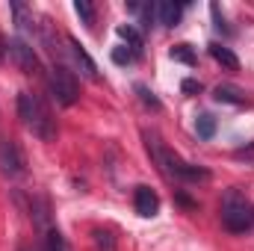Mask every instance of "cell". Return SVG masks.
<instances>
[{"mask_svg": "<svg viewBox=\"0 0 254 251\" xmlns=\"http://www.w3.org/2000/svg\"><path fill=\"white\" fill-rule=\"evenodd\" d=\"M145 145H148V154L154 157V163L160 166L163 175H169V178H175V181H207V178H210L207 169L190 166V163H184L175 151H169L157 133H145Z\"/></svg>", "mask_w": 254, "mask_h": 251, "instance_id": "cell-1", "label": "cell"}, {"mask_svg": "<svg viewBox=\"0 0 254 251\" xmlns=\"http://www.w3.org/2000/svg\"><path fill=\"white\" fill-rule=\"evenodd\" d=\"M18 116L21 122L30 127L39 139L51 142L57 136V127H54V119H51V110L45 107V101L33 92H21L18 95Z\"/></svg>", "mask_w": 254, "mask_h": 251, "instance_id": "cell-2", "label": "cell"}, {"mask_svg": "<svg viewBox=\"0 0 254 251\" xmlns=\"http://www.w3.org/2000/svg\"><path fill=\"white\" fill-rule=\"evenodd\" d=\"M222 222L228 231L234 234H246L249 228H254V207L237 192H231L222 201Z\"/></svg>", "mask_w": 254, "mask_h": 251, "instance_id": "cell-3", "label": "cell"}, {"mask_svg": "<svg viewBox=\"0 0 254 251\" xmlns=\"http://www.w3.org/2000/svg\"><path fill=\"white\" fill-rule=\"evenodd\" d=\"M48 89H51V95H54V101L60 107H71L77 101V95H80V86H77L74 74L65 65H54L48 71Z\"/></svg>", "mask_w": 254, "mask_h": 251, "instance_id": "cell-4", "label": "cell"}, {"mask_svg": "<svg viewBox=\"0 0 254 251\" xmlns=\"http://www.w3.org/2000/svg\"><path fill=\"white\" fill-rule=\"evenodd\" d=\"M6 57H9V63L15 65L18 71H24V74H39L42 71V63H39L33 45H27L24 39H9L6 42Z\"/></svg>", "mask_w": 254, "mask_h": 251, "instance_id": "cell-5", "label": "cell"}, {"mask_svg": "<svg viewBox=\"0 0 254 251\" xmlns=\"http://www.w3.org/2000/svg\"><path fill=\"white\" fill-rule=\"evenodd\" d=\"M24 154H21V148L12 142V139H6V136H0V172L6 175V178H18V175H24Z\"/></svg>", "mask_w": 254, "mask_h": 251, "instance_id": "cell-6", "label": "cell"}, {"mask_svg": "<svg viewBox=\"0 0 254 251\" xmlns=\"http://www.w3.org/2000/svg\"><path fill=\"white\" fill-rule=\"evenodd\" d=\"M133 204H136V213L145 216V219L157 216V210H160V198H157V192H154L151 187H136Z\"/></svg>", "mask_w": 254, "mask_h": 251, "instance_id": "cell-7", "label": "cell"}, {"mask_svg": "<svg viewBox=\"0 0 254 251\" xmlns=\"http://www.w3.org/2000/svg\"><path fill=\"white\" fill-rule=\"evenodd\" d=\"M68 51H71V60H74V65L80 68V74L83 77H89V80H98V68H95V63H92V57L80 48V42L77 39H71L68 36Z\"/></svg>", "mask_w": 254, "mask_h": 251, "instance_id": "cell-8", "label": "cell"}, {"mask_svg": "<svg viewBox=\"0 0 254 251\" xmlns=\"http://www.w3.org/2000/svg\"><path fill=\"white\" fill-rule=\"evenodd\" d=\"M154 15H157V21L163 27H175L181 21V15H184V6L181 3H157L154 6Z\"/></svg>", "mask_w": 254, "mask_h": 251, "instance_id": "cell-9", "label": "cell"}, {"mask_svg": "<svg viewBox=\"0 0 254 251\" xmlns=\"http://www.w3.org/2000/svg\"><path fill=\"white\" fill-rule=\"evenodd\" d=\"M213 98H216L219 104H234V107H243V104H249L246 92H243V89H237V86H216Z\"/></svg>", "mask_w": 254, "mask_h": 251, "instance_id": "cell-10", "label": "cell"}, {"mask_svg": "<svg viewBox=\"0 0 254 251\" xmlns=\"http://www.w3.org/2000/svg\"><path fill=\"white\" fill-rule=\"evenodd\" d=\"M210 57L216 60L219 65H225L228 71H237L240 68V60L231 54V48H222V45H210Z\"/></svg>", "mask_w": 254, "mask_h": 251, "instance_id": "cell-11", "label": "cell"}, {"mask_svg": "<svg viewBox=\"0 0 254 251\" xmlns=\"http://www.w3.org/2000/svg\"><path fill=\"white\" fill-rule=\"evenodd\" d=\"M119 36L125 39L127 48H130V51H133L136 57H142V36H139V33H136V30H133L130 24H122V27H119Z\"/></svg>", "mask_w": 254, "mask_h": 251, "instance_id": "cell-12", "label": "cell"}, {"mask_svg": "<svg viewBox=\"0 0 254 251\" xmlns=\"http://www.w3.org/2000/svg\"><path fill=\"white\" fill-rule=\"evenodd\" d=\"M195 133L201 136V139H213V133H216V119L213 116H198L195 119Z\"/></svg>", "mask_w": 254, "mask_h": 251, "instance_id": "cell-13", "label": "cell"}, {"mask_svg": "<svg viewBox=\"0 0 254 251\" xmlns=\"http://www.w3.org/2000/svg\"><path fill=\"white\" fill-rule=\"evenodd\" d=\"M45 251H71L68 249V243H65V237L57 231V228H51L48 234H45Z\"/></svg>", "mask_w": 254, "mask_h": 251, "instance_id": "cell-14", "label": "cell"}, {"mask_svg": "<svg viewBox=\"0 0 254 251\" xmlns=\"http://www.w3.org/2000/svg\"><path fill=\"white\" fill-rule=\"evenodd\" d=\"M169 57H172L175 63H184V65H195V51H192L190 45H175V48L169 51Z\"/></svg>", "mask_w": 254, "mask_h": 251, "instance_id": "cell-15", "label": "cell"}, {"mask_svg": "<svg viewBox=\"0 0 254 251\" xmlns=\"http://www.w3.org/2000/svg\"><path fill=\"white\" fill-rule=\"evenodd\" d=\"M74 12L83 18L86 27H95V6H92L89 0H77V3H74Z\"/></svg>", "mask_w": 254, "mask_h": 251, "instance_id": "cell-16", "label": "cell"}, {"mask_svg": "<svg viewBox=\"0 0 254 251\" xmlns=\"http://www.w3.org/2000/svg\"><path fill=\"white\" fill-rule=\"evenodd\" d=\"M12 12H15V24H18L21 30H27V27L33 24V15H30V9H27V6H21V3H12Z\"/></svg>", "mask_w": 254, "mask_h": 251, "instance_id": "cell-17", "label": "cell"}, {"mask_svg": "<svg viewBox=\"0 0 254 251\" xmlns=\"http://www.w3.org/2000/svg\"><path fill=\"white\" fill-rule=\"evenodd\" d=\"M95 249L98 251H116V240L110 231H95Z\"/></svg>", "mask_w": 254, "mask_h": 251, "instance_id": "cell-18", "label": "cell"}, {"mask_svg": "<svg viewBox=\"0 0 254 251\" xmlns=\"http://www.w3.org/2000/svg\"><path fill=\"white\" fill-rule=\"evenodd\" d=\"M139 57L130 51V48H116L113 51V63H119V65H130V63H136Z\"/></svg>", "mask_w": 254, "mask_h": 251, "instance_id": "cell-19", "label": "cell"}, {"mask_svg": "<svg viewBox=\"0 0 254 251\" xmlns=\"http://www.w3.org/2000/svg\"><path fill=\"white\" fill-rule=\"evenodd\" d=\"M136 92H139V98H142V104H145V107H151V110H160V101L154 98V92H151L148 86H136Z\"/></svg>", "mask_w": 254, "mask_h": 251, "instance_id": "cell-20", "label": "cell"}, {"mask_svg": "<svg viewBox=\"0 0 254 251\" xmlns=\"http://www.w3.org/2000/svg\"><path fill=\"white\" fill-rule=\"evenodd\" d=\"M187 95H201V83L198 80H184V86H181Z\"/></svg>", "mask_w": 254, "mask_h": 251, "instance_id": "cell-21", "label": "cell"}, {"mask_svg": "<svg viewBox=\"0 0 254 251\" xmlns=\"http://www.w3.org/2000/svg\"><path fill=\"white\" fill-rule=\"evenodd\" d=\"M3 60H6V42H3V36H0V65H3Z\"/></svg>", "mask_w": 254, "mask_h": 251, "instance_id": "cell-22", "label": "cell"}]
</instances>
